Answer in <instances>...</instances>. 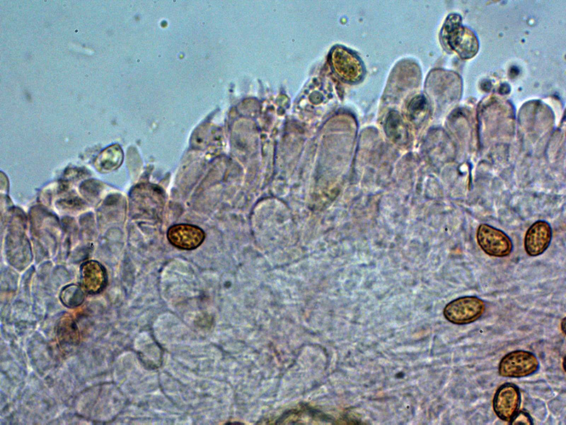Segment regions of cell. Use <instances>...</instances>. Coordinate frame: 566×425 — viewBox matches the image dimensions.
<instances>
[{
  "mask_svg": "<svg viewBox=\"0 0 566 425\" xmlns=\"http://www.w3.org/2000/svg\"><path fill=\"white\" fill-rule=\"evenodd\" d=\"M443 38L448 45L463 58H470L478 50V41L474 34L461 24L459 16L451 15L442 30Z\"/></svg>",
  "mask_w": 566,
  "mask_h": 425,
  "instance_id": "1",
  "label": "cell"
},
{
  "mask_svg": "<svg viewBox=\"0 0 566 425\" xmlns=\"http://www.w3.org/2000/svg\"><path fill=\"white\" fill-rule=\"evenodd\" d=\"M485 302L476 296H463L449 302L443 314L449 322L463 325L478 320L485 312Z\"/></svg>",
  "mask_w": 566,
  "mask_h": 425,
  "instance_id": "2",
  "label": "cell"
},
{
  "mask_svg": "<svg viewBox=\"0 0 566 425\" xmlns=\"http://www.w3.org/2000/svg\"><path fill=\"white\" fill-rule=\"evenodd\" d=\"M538 368L539 361L532 352L516 350L502 357L498 372L502 377L519 378L533 374Z\"/></svg>",
  "mask_w": 566,
  "mask_h": 425,
  "instance_id": "3",
  "label": "cell"
},
{
  "mask_svg": "<svg viewBox=\"0 0 566 425\" xmlns=\"http://www.w3.org/2000/svg\"><path fill=\"white\" fill-rule=\"evenodd\" d=\"M330 62L334 72L345 81L355 83L364 76V67L361 60L344 47H333L330 54Z\"/></svg>",
  "mask_w": 566,
  "mask_h": 425,
  "instance_id": "4",
  "label": "cell"
},
{
  "mask_svg": "<svg viewBox=\"0 0 566 425\" xmlns=\"http://www.w3.org/2000/svg\"><path fill=\"white\" fill-rule=\"evenodd\" d=\"M476 239L483 251L491 256H507L513 249L512 242L506 233L485 223L478 226Z\"/></svg>",
  "mask_w": 566,
  "mask_h": 425,
  "instance_id": "5",
  "label": "cell"
},
{
  "mask_svg": "<svg viewBox=\"0 0 566 425\" xmlns=\"http://www.w3.org/2000/svg\"><path fill=\"white\" fill-rule=\"evenodd\" d=\"M521 402V392L515 384L507 382L497 390L492 407L495 414L501 420L509 422L519 409Z\"/></svg>",
  "mask_w": 566,
  "mask_h": 425,
  "instance_id": "6",
  "label": "cell"
},
{
  "mask_svg": "<svg viewBox=\"0 0 566 425\" xmlns=\"http://www.w3.org/2000/svg\"><path fill=\"white\" fill-rule=\"evenodd\" d=\"M552 239V229L545 220L533 222L527 230L524 237V248L530 256L542 254L549 246Z\"/></svg>",
  "mask_w": 566,
  "mask_h": 425,
  "instance_id": "7",
  "label": "cell"
},
{
  "mask_svg": "<svg viewBox=\"0 0 566 425\" xmlns=\"http://www.w3.org/2000/svg\"><path fill=\"white\" fill-rule=\"evenodd\" d=\"M168 239L175 246L190 250L199 246L204 239V233L200 227L188 225L179 224L170 227L168 231Z\"/></svg>",
  "mask_w": 566,
  "mask_h": 425,
  "instance_id": "8",
  "label": "cell"
},
{
  "mask_svg": "<svg viewBox=\"0 0 566 425\" xmlns=\"http://www.w3.org/2000/svg\"><path fill=\"white\" fill-rule=\"evenodd\" d=\"M81 283L88 293L95 294L101 291L106 285L105 270L98 262L88 261L81 267Z\"/></svg>",
  "mask_w": 566,
  "mask_h": 425,
  "instance_id": "9",
  "label": "cell"
},
{
  "mask_svg": "<svg viewBox=\"0 0 566 425\" xmlns=\"http://www.w3.org/2000/svg\"><path fill=\"white\" fill-rule=\"evenodd\" d=\"M123 153L117 144L105 149L95 162L96 169L102 173H108L117 169L122 164Z\"/></svg>",
  "mask_w": 566,
  "mask_h": 425,
  "instance_id": "10",
  "label": "cell"
},
{
  "mask_svg": "<svg viewBox=\"0 0 566 425\" xmlns=\"http://www.w3.org/2000/svg\"><path fill=\"white\" fill-rule=\"evenodd\" d=\"M57 337L63 344L74 345L79 342V332L71 319L64 318L61 320L57 329Z\"/></svg>",
  "mask_w": 566,
  "mask_h": 425,
  "instance_id": "11",
  "label": "cell"
},
{
  "mask_svg": "<svg viewBox=\"0 0 566 425\" xmlns=\"http://www.w3.org/2000/svg\"><path fill=\"white\" fill-rule=\"evenodd\" d=\"M60 299L65 306L76 307L82 304L84 300V295L79 286L69 285L62 290Z\"/></svg>",
  "mask_w": 566,
  "mask_h": 425,
  "instance_id": "12",
  "label": "cell"
},
{
  "mask_svg": "<svg viewBox=\"0 0 566 425\" xmlns=\"http://www.w3.org/2000/svg\"><path fill=\"white\" fill-rule=\"evenodd\" d=\"M426 100L422 96L415 98L409 106V112L412 119H416L424 113L426 109Z\"/></svg>",
  "mask_w": 566,
  "mask_h": 425,
  "instance_id": "13",
  "label": "cell"
},
{
  "mask_svg": "<svg viewBox=\"0 0 566 425\" xmlns=\"http://www.w3.org/2000/svg\"><path fill=\"white\" fill-rule=\"evenodd\" d=\"M509 424L511 425H531L533 423L531 416L526 412L521 410L517 412Z\"/></svg>",
  "mask_w": 566,
  "mask_h": 425,
  "instance_id": "14",
  "label": "cell"
}]
</instances>
